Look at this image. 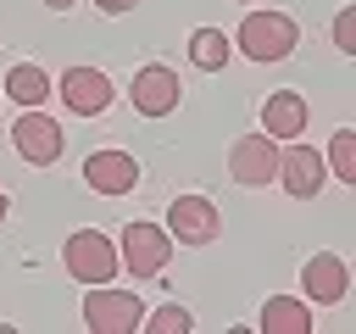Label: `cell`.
Wrapping results in <instances>:
<instances>
[{
    "label": "cell",
    "mask_w": 356,
    "mask_h": 334,
    "mask_svg": "<svg viewBox=\"0 0 356 334\" xmlns=\"http://www.w3.org/2000/svg\"><path fill=\"white\" fill-rule=\"evenodd\" d=\"M167 234H172L178 245H211V239L222 234V212H217L206 195H178V200L167 206Z\"/></svg>",
    "instance_id": "obj_7"
},
{
    "label": "cell",
    "mask_w": 356,
    "mask_h": 334,
    "mask_svg": "<svg viewBox=\"0 0 356 334\" xmlns=\"http://www.w3.org/2000/svg\"><path fill=\"white\" fill-rule=\"evenodd\" d=\"M295 45H300V28H295V17L289 11H250L245 22H239V50L250 56V61H289L295 56Z\"/></svg>",
    "instance_id": "obj_1"
},
{
    "label": "cell",
    "mask_w": 356,
    "mask_h": 334,
    "mask_svg": "<svg viewBox=\"0 0 356 334\" xmlns=\"http://www.w3.org/2000/svg\"><path fill=\"white\" fill-rule=\"evenodd\" d=\"M334 45H339V56H356V6H345L334 17Z\"/></svg>",
    "instance_id": "obj_19"
},
{
    "label": "cell",
    "mask_w": 356,
    "mask_h": 334,
    "mask_svg": "<svg viewBox=\"0 0 356 334\" xmlns=\"http://www.w3.org/2000/svg\"><path fill=\"white\" fill-rule=\"evenodd\" d=\"M256 328H261V334H312V306L295 301V295H267Z\"/></svg>",
    "instance_id": "obj_14"
},
{
    "label": "cell",
    "mask_w": 356,
    "mask_h": 334,
    "mask_svg": "<svg viewBox=\"0 0 356 334\" xmlns=\"http://www.w3.org/2000/svg\"><path fill=\"white\" fill-rule=\"evenodd\" d=\"M228 56H234V39H228L222 28H195V33H189V61H195L200 72H222Z\"/></svg>",
    "instance_id": "obj_16"
},
{
    "label": "cell",
    "mask_w": 356,
    "mask_h": 334,
    "mask_svg": "<svg viewBox=\"0 0 356 334\" xmlns=\"http://www.w3.org/2000/svg\"><path fill=\"white\" fill-rule=\"evenodd\" d=\"M139 323H145V301L134 289L89 284V295H83V328L89 334H134Z\"/></svg>",
    "instance_id": "obj_2"
},
{
    "label": "cell",
    "mask_w": 356,
    "mask_h": 334,
    "mask_svg": "<svg viewBox=\"0 0 356 334\" xmlns=\"http://www.w3.org/2000/svg\"><path fill=\"white\" fill-rule=\"evenodd\" d=\"M39 6H50V11H72L78 0H39Z\"/></svg>",
    "instance_id": "obj_21"
},
{
    "label": "cell",
    "mask_w": 356,
    "mask_h": 334,
    "mask_svg": "<svg viewBox=\"0 0 356 334\" xmlns=\"http://www.w3.org/2000/svg\"><path fill=\"white\" fill-rule=\"evenodd\" d=\"M128 95H134V111H139V117H167V111H178L184 84H178V72H172V67L150 61V67H139V72H134Z\"/></svg>",
    "instance_id": "obj_8"
},
{
    "label": "cell",
    "mask_w": 356,
    "mask_h": 334,
    "mask_svg": "<svg viewBox=\"0 0 356 334\" xmlns=\"http://www.w3.org/2000/svg\"><path fill=\"white\" fill-rule=\"evenodd\" d=\"M228 173H234V184H245V189H267V184L278 178V145H273L267 134H239V139L228 145Z\"/></svg>",
    "instance_id": "obj_5"
},
{
    "label": "cell",
    "mask_w": 356,
    "mask_h": 334,
    "mask_svg": "<svg viewBox=\"0 0 356 334\" xmlns=\"http://www.w3.org/2000/svg\"><path fill=\"white\" fill-rule=\"evenodd\" d=\"M83 184H89L95 195H128V189L139 184V161H134L128 150H95V156L83 161Z\"/></svg>",
    "instance_id": "obj_11"
},
{
    "label": "cell",
    "mask_w": 356,
    "mask_h": 334,
    "mask_svg": "<svg viewBox=\"0 0 356 334\" xmlns=\"http://www.w3.org/2000/svg\"><path fill=\"white\" fill-rule=\"evenodd\" d=\"M56 89H61L67 111H78V117H100V111L111 106V78H106L100 67H67Z\"/></svg>",
    "instance_id": "obj_10"
},
{
    "label": "cell",
    "mask_w": 356,
    "mask_h": 334,
    "mask_svg": "<svg viewBox=\"0 0 356 334\" xmlns=\"http://www.w3.org/2000/svg\"><path fill=\"white\" fill-rule=\"evenodd\" d=\"M323 178H328V167H323V156H317L312 145H289V150H278V184H284L295 200H312V195L323 189Z\"/></svg>",
    "instance_id": "obj_12"
},
{
    "label": "cell",
    "mask_w": 356,
    "mask_h": 334,
    "mask_svg": "<svg viewBox=\"0 0 356 334\" xmlns=\"http://www.w3.org/2000/svg\"><path fill=\"white\" fill-rule=\"evenodd\" d=\"M300 289H306L312 306H339L345 289H350V267H345V256H334V250L306 256V267H300Z\"/></svg>",
    "instance_id": "obj_9"
},
{
    "label": "cell",
    "mask_w": 356,
    "mask_h": 334,
    "mask_svg": "<svg viewBox=\"0 0 356 334\" xmlns=\"http://www.w3.org/2000/svg\"><path fill=\"white\" fill-rule=\"evenodd\" d=\"M6 212H11V195H6V189H0V223H6Z\"/></svg>",
    "instance_id": "obj_22"
},
{
    "label": "cell",
    "mask_w": 356,
    "mask_h": 334,
    "mask_svg": "<svg viewBox=\"0 0 356 334\" xmlns=\"http://www.w3.org/2000/svg\"><path fill=\"white\" fill-rule=\"evenodd\" d=\"M95 6H100V11H106V17H122V11H134V6H139V0H95Z\"/></svg>",
    "instance_id": "obj_20"
},
{
    "label": "cell",
    "mask_w": 356,
    "mask_h": 334,
    "mask_svg": "<svg viewBox=\"0 0 356 334\" xmlns=\"http://www.w3.org/2000/svg\"><path fill=\"white\" fill-rule=\"evenodd\" d=\"M261 134L267 139H300L306 134V100L295 89H273L261 100Z\"/></svg>",
    "instance_id": "obj_13"
},
{
    "label": "cell",
    "mask_w": 356,
    "mask_h": 334,
    "mask_svg": "<svg viewBox=\"0 0 356 334\" xmlns=\"http://www.w3.org/2000/svg\"><path fill=\"white\" fill-rule=\"evenodd\" d=\"M122 262L134 278H156L172 262V234L161 223H128L122 228Z\"/></svg>",
    "instance_id": "obj_6"
},
{
    "label": "cell",
    "mask_w": 356,
    "mask_h": 334,
    "mask_svg": "<svg viewBox=\"0 0 356 334\" xmlns=\"http://www.w3.org/2000/svg\"><path fill=\"white\" fill-rule=\"evenodd\" d=\"M61 267H67L72 278H83V284H106V278H117V250H111L106 234L78 228V234H67V245H61Z\"/></svg>",
    "instance_id": "obj_4"
},
{
    "label": "cell",
    "mask_w": 356,
    "mask_h": 334,
    "mask_svg": "<svg viewBox=\"0 0 356 334\" xmlns=\"http://www.w3.org/2000/svg\"><path fill=\"white\" fill-rule=\"evenodd\" d=\"M323 167H334L339 184H356V134H350V128H339V134L328 139V161H323Z\"/></svg>",
    "instance_id": "obj_17"
},
{
    "label": "cell",
    "mask_w": 356,
    "mask_h": 334,
    "mask_svg": "<svg viewBox=\"0 0 356 334\" xmlns=\"http://www.w3.org/2000/svg\"><path fill=\"white\" fill-rule=\"evenodd\" d=\"M11 145H17L22 161H33V167H56L67 139H61V122H56V117H44L39 106H22V117L11 122Z\"/></svg>",
    "instance_id": "obj_3"
},
{
    "label": "cell",
    "mask_w": 356,
    "mask_h": 334,
    "mask_svg": "<svg viewBox=\"0 0 356 334\" xmlns=\"http://www.w3.org/2000/svg\"><path fill=\"white\" fill-rule=\"evenodd\" d=\"M239 6H250V0H239Z\"/></svg>",
    "instance_id": "obj_23"
},
{
    "label": "cell",
    "mask_w": 356,
    "mask_h": 334,
    "mask_svg": "<svg viewBox=\"0 0 356 334\" xmlns=\"http://www.w3.org/2000/svg\"><path fill=\"white\" fill-rule=\"evenodd\" d=\"M6 100H17V106H44V100H50V72L33 67V61H17V67L6 72Z\"/></svg>",
    "instance_id": "obj_15"
},
{
    "label": "cell",
    "mask_w": 356,
    "mask_h": 334,
    "mask_svg": "<svg viewBox=\"0 0 356 334\" xmlns=\"http://www.w3.org/2000/svg\"><path fill=\"white\" fill-rule=\"evenodd\" d=\"M145 334H189L195 328V317H189V306H178V301H167V306H156L150 312V323H139Z\"/></svg>",
    "instance_id": "obj_18"
}]
</instances>
